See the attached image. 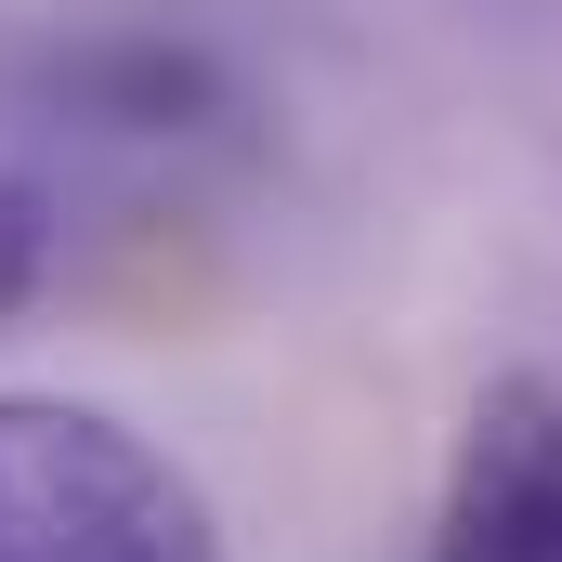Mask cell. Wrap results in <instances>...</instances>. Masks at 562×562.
Returning <instances> with one entry per match:
<instances>
[{"label": "cell", "instance_id": "obj_1", "mask_svg": "<svg viewBox=\"0 0 562 562\" xmlns=\"http://www.w3.org/2000/svg\"><path fill=\"white\" fill-rule=\"evenodd\" d=\"M0 562H223V510L119 406L0 380Z\"/></svg>", "mask_w": 562, "mask_h": 562}, {"label": "cell", "instance_id": "obj_2", "mask_svg": "<svg viewBox=\"0 0 562 562\" xmlns=\"http://www.w3.org/2000/svg\"><path fill=\"white\" fill-rule=\"evenodd\" d=\"M431 562H562V380L497 367L458 419L445 497H431Z\"/></svg>", "mask_w": 562, "mask_h": 562}, {"label": "cell", "instance_id": "obj_3", "mask_svg": "<svg viewBox=\"0 0 562 562\" xmlns=\"http://www.w3.org/2000/svg\"><path fill=\"white\" fill-rule=\"evenodd\" d=\"M40 105L79 132H210L223 119V66L183 40H79L40 66Z\"/></svg>", "mask_w": 562, "mask_h": 562}, {"label": "cell", "instance_id": "obj_4", "mask_svg": "<svg viewBox=\"0 0 562 562\" xmlns=\"http://www.w3.org/2000/svg\"><path fill=\"white\" fill-rule=\"evenodd\" d=\"M53 262H66V210H53V183L0 170V327L53 288Z\"/></svg>", "mask_w": 562, "mask_h": 562}]
</instances>
